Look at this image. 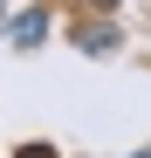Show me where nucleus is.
I'll use <instances>...</instances> for the list:
<instances>
[{
  "instance_id": "nucleus-1",
  "label": "nucleus",
  "mask_w": 151,
  "mask_h": 158,
  "mask_svg": "<svg viewBox=\"0 0 151 158\" xmlns=\"http://www.w3.org/2000/svg\"><path fill=\"white\" fill-rule=\"evenodd\" d=\"M41 35H48V14H21L14 21V48H35Z\"/></svg>"
},
{
  "instance_id": "nucleus-2",
  "label": "nucleus",
  "mask_w": 151,
  "mask_h": 158,
  "mask_svg": "<svg viewBox=\"0 0 151 158\" xmlns=\"http://www.w3.org/2000/svg\"><path fill=\"white\" fill-rule=\"evenodd\" d=\"M96 7H117V0H96Z\"/></svg>"
}]
</instances>
